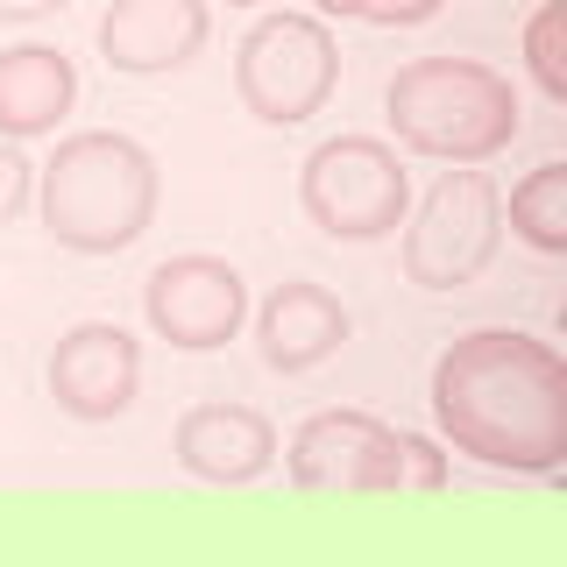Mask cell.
<instances>
[{
    "instance_id": "30bf717a",
    "label": "cell",
    "mask_w": 567,
    "mask_h": 567,
    "mask_svg": "<svg viewBox=\"0 0 567 567\" xmlns=\"http://www.w3.org/2000/svg\"><path fill=\"white\" fill-rule=\"evenodd\" d=\"M213 35L206 0H114L100 14V58L121 79H164L185 71Z\"/></svg>"
},
{
    "instance_id": "e0dca14e",
    "label": "cell",
    "mask_w": 567,
    "mask_h": 567,
    "mask_svg": "<svg viewBox=\"0 0 567 567\" xmlns=\"http://www.w3.org/2000/svg\"><path fill=\"white\" fill-rule=\"evenodd\" d=\"M35 199V164L22 156V142L0 135V227H14Z\"/></svg>"
},
{
    "instance_id": "ffe728a7",
    "label": "cell",
    "mask_w": 567,
    "mask_h": 567,
    "mask_svg": "<svg viewBox=\"0 0 567 567\" xmlns=\"http://www.w3.org/2000/svg\"><path fill=\"white\" fill-rule=\"evenodd\" d=\"M312 8H319V14H341V22H348V14L362 22V8H369V0H312Z\"/></svg>"
},
{
    "instance_id": "5b68a950",
    "label": "cell",
    "mask_w": 567,
    "mask_h": 567,
    "mask_svg": "<svg viewBox=\"0 0 567 567\" xmlns=\"http://www.w3.org/2000/svg\"><path fill=\"white\" fill-rule=\"evenodd\" d=\"M298 206L327 241H383L412 213V177L383 135H327L298 164Z\"/></svg>"
},
{
    "instance_id": "7c38bea8",
    "label": "cell",
    "mask_w": 567,
    "mask_h": 567,
    "mask_svg": "<svg viewBox=\"0 0 567 567\" xmlns=\"http://www.w3.org/2000/svg\"><path fill=\"white\" fill-rule=\"evenodd\" d=\"M354 333L348 306L327 291V284L312 277H284L270 298H262L256 312V348L262 362L277 369V377H306V369H319L327 354H341V341Z\"/></svg>"
},
{
    "instance_id": "277c9868",
    "label": "cell",
    "mask_w": 567,
    "mask_h": 567,
    "mask_svg": "<svg viewBox=\"0 0 567 567\" xmlns=\"http://www.w3.org/2000/svg\"><path fill=\"white\" fill-rule=\"evenodd\" d=\"M404 227V277L419 291H461L504 248V192L483 164H447L425 185V199Z\"/></svg>"
},
{
    "instance_id": "5bb4252c",
    "label": "cell",
    "mask_w": 567,
    "mask_h": 567,
    "mask_svg": "<svg viewBox=\"0 0 567 567\" xmlns=\"http://www.w3.org/2000/svg\"><path fill=\"white\" fill-rule=\"evenodd\" d=\"M504 227L539 256H567V164L546 156L539 171H525L504 199Z\"/></svg>"
},
{
    "instance_id": "ac0fdd59",
    "label": "cell",
    "mask_w": 567,
    "mask_h": 567,
    "mask_svg": "<svg viewBox=\"0 0 567 567\" xmlns=\"http://www.w3.org/2000/svg\"><path fill=\"white\" fill-rule=\"evenodd\" d=\"M440 8H447V0H369L362 22H377V29H419V22H433Z\"/></svg>"
},
{
    "instance_id": "2e32d148",
    "label": "cell",
    "mask_w": 567,
    "mask_h": 567,
    "mask_svg": "<svg viewBox=\"0 0 567 567\" xmlns=\"http://www.w3.org/2000/svg\"><path fill=\"white\" fill-rule=\"evenodd\" d=\"M398 468H404V489L412 496L447 489V454H440V440H425V433H398Z\"/></svg>"
},
{
    "instance_id": "52a82bcc",
    "label": "cell",
    "mask_w": 567,
    "mask_h": 567,
    "mask_svg": "<svg viewBox=\"0 0 567 567\" xmlns=\"http://www.w3.org/2000/svg\"><path fill=\"white\" fill-rule=\"evenodd\" d=\"M142 319H150L156 341L185 354H213L235 341L248 319V277L227 256H164L142 284Z\"/></svg>"
},
{
    "instance_id": "8992f818",
    "label": "cell",
    "mask_w": 567,
    "mask_h": 567,
    "mask_svg": "<svg viewBox=\"0 0 567 567\" xmlns=\"http://www.w3.org/2000/svg\"><path fill=\"white\" fill-rule=\"evenodd\" d=\"M341 85V43L319 14H262L235 50V93L262 128H298Z\"/></svg>"
},
{
    "instance_id": "3957f363",
    "label": "cell",
    "mask_w": 567,
    "mask_h": 567,
    "mask_svg": "<svg viewBox=\"0 0 567 567\" xmlns=\"http://www.w3.org/2000/svg\"><path fill=\"white\" fill-rule=\"evenodd\" d=\"M390 135L433 164H489L518 142V93L496 64L475 58H412L383 85Z\"/></svg>"
},
{
    "instance_id": "8fae6325",
    "label": "cell",
    "mask_w": 567,
    "mask_h": 567,
    "mask_svg": "<svg viewBox=\"0 0 567 567\" xmlns=\"http://www.w3.org/2000/svg\"><path fill=\"white\" fill-rule=\"evenodd\" d=\"M171 454H177V468L199 475V483L241 489L277 461V425H270V412H256V404L213 398V404H192V412L171 425Z\"/></svg>"
},
{
    "instance_id": "9a60e30c",
    "label": "cell",
    "mask_w": 567,
    "mask_h": 567,
    "mask_svg": "<svg viewBox=\"0 0 567 567\" xmlns=\"http://www.w3.org/2000/svg\"><path fill=\"white\" fill-rule=\"evenodd\" d=\"M560 22H567V8L560 0H546L539 14L525 22V71H532V85H539L546 100H567V64H560Z\"/></svg>"
},
{
    "instance_id": "44dd1931",
    "label": "cell",
    "mask_w": 567,
    "mask_h": 567,
    "mask_svg": "<svg viewBox=\"0 0 567 567\" xmlns=\"http://www.w3.org/2000/svg\"><path fill=\"white\" fill-rule=\"evenodd\" d=\"M227 8H262V0H227Z\"/></svg>"
},
{
    "instance_id": "9c48e42d",
    "label": "cell",
    "mask_w": 567,
    "mask_h": 567,
    "mask_svg": "<svg viewBox=\"0 0 567 567\" xmlns=\"http://www.w3.org/2000/svg\"><path fill=\"white\" fill-rule=\"evenodd\" d=\"M43 377H50L58 412L85 419V425H106V419L128 412L135 390H142V341L128 327H114V319H79V327L58 333Z\"/></svg>"
},
{
    "instance_id": "7a4b0ae2",
    "label": "cell",
    "mask_w": 567,
    "mask_h": 567,
    "mask_svg": "<svg viewBox=\"0 0 567 567\" xmlns=\"http://www.w3.org/2000/svg\"><path fill=\"white\" fill-rule=\"evenodd\" d=\"M156 156L121 128H79L58 142L43 171H35V213L43 235L71 256H121L150 235L156 220Z\"/></svg>"
},
{
    "instance_id": "d6986e66",
    "label": "cell",
    "mask_w": 567,
    "mask_h": 567,
    "mask_svg": "<svg viewBox=\"0 0 567 567\" xmlns=\"http://www.w3.org/2000/svg\"><path fill=\"white\" fill-rule=\"evenodd\" d=\"M71 0H0V22H50V14H64Z\"/></svg>"
},
{
    "instance_id": "4fadbf2b",
    "label": "cell",
    "mask_w": 567,
    "mask_h": 567,
    "mask_svg": "<svg viewBox=\"0 0 567 567\" xmlns=\"http://www.w3.org/2000/svg\"><path fill=\"white\" fill-rule=\"evenodd\" d=\"M79 100V64L58 43H14L0 50V135L8 142H35L58 135V121Z\"/></svg>"
},
{
    "instance_id": "ba28073f",
    "label": "cell",
    "mask_w": 567,
    "mask_h": 567,
    "mask_svg": "<svg viewBox=\"0 0 567 567\" xmlns=\"http://www.w3.org/2000/svg\"><path fill=\"white\" fill-rule=\"evenodd\" d=\"M284 468L306 496H383L404 489L398 468V425L377 412H312L284 440Z\"/></svg>"
},
{
    "instance_id": "6da1fadb",
    "label": "cell",
    "mask_w": 567,
    "mask_h": 567,
    "mask_svg": "<svg viewBox=\"0 0 567 567\" xmlns=\"http://www.w3.org/2000/svg\"><path fill=\"white\" fill-rule=\"evenodd\" d=\"M433 425L454 454L504 475H560L567 461V362L525 327L454 333L433 362Z\"/></svg>"
}]
</instances>
